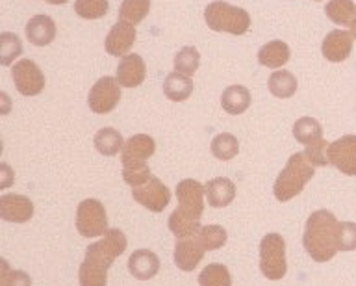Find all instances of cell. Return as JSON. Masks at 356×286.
Here are the masks:
<instances>
[{"label":"cell","mask_w":356,"mask_h":286,"mask_svg":"<svg viewBox=\"0 0 356 286\" xmlns=\"http://www.w3.org/2000/svg\"><path fill=\"white\" fill-rule=\"evenodd\" d=\"M22 54V43L19 35L11 32H2L0 34V63L2 65H11L15 58Z\"/></svg>","instance_id":"obj_33"},{"label":"cell","mask_w":356,"mask_h":286,"mask_svg":"<svg viewBox=\"0 0 356 286\" xmlns=\"http://www.w3.org/2000/svg\"><path fill=\"white\" fill-rule=\"evenodd\" d=\"M260 269L269 280H280L288 271L286 240L277 232H269L260 241Z\"/></svg>","instance_id":"obj_5"},{"label":"cell","mask_w":356,"mask_h":286,"mask_svg":"<svg viewBox=\"0 0 356 286\" xmlns=\"http://www.w3.org/2000/svg\"><path fill=\"white\" fill-rule=\"evenodd\" d=\"M128 271L139 280H149L160 271V258L149 249H138L128 258Z\"/></svg>","instance_id":"obj_18"},{"label":"cell","mask_w":356,"mask_h":286,"mask_svg":"<svg viewBox=\"0 0 356 286\" xmlns=\"http://www.w3.org/2000/svg\"><path fill=\"white\" fill-rule=\"evenodd\" d=\"M136 38H138L136 24L119 19L115 26L110 30V34H108V38H106L104 41L106 52H108L110 56H127L128 51L132 49Z\"/></svg>","instance_id":"obj_13"},{"label":"cell","mask_w":356,"mask_h":286,"mask_svg":"<svg viewBox=\"0 0 356 286\" xmlns=\"http://www.w3.org/2000/svg\"><path fill=\"white\" fill-rule=\"evenodd\" d=\"M163 93H165L169 101L182 102L189 99V95L193 93V82L186 74H180L175 71L163 82Z\"/></svg>","instance_id":"obj_23"},{"label":"cell","mask_w":356,"mask_h":286,"mask_svg":"<svg viewBox=\"0 0 356 286\" xmlns=\"http://www.w3.org/2000/svg\"><path fill=\"white\" fill-rule=\"evenodd\" d=\"M239 152V141L238 138L230 132H222V134H217L213 140H211V154L222 162L227 160H232L236 154Z\"/></svg>","instance_id":"obj_28"},{"label":"cell","mask_w":356,"mask_h":286,"mask_svg":"<svg viewBox=\"0 0 356 286\" xmlns=\"http://www.w3.org/2000/svg\"><path fill=\"white\" fill-rule=\"evenodd\" d=\"M325 13L332 23L350 24L356 19V6L353 0H330Z\"/></svg>","instance_id":"obj_27"},{"label":"cell","mask_w":356,"mask_h":286,"mask_svg":"<svg viewBox=\"0 0 356 286\" xmlns=\"http://www.w3.org/2000/svg\"><path fill=\"white\" fill-rule=\"evenodd\" d=\"M149 166H143V168H136V169H122V179L127 184H130L132 188H138V186L145 184L147 180L150 179Z\"/></svg>","instance_id":"obj_39"},{"label":"cell","mask_w":356,"mask_h":286,"mask_svg":"<svg viewBox=\"0 0 356 286\" xmlns=\"http://www.w3.org/2000/svg\"><path fill=\"white\" fill-rule=\"evenodd\" d=\"M297 88H299V82H297V77L289 71H275V73L269 77V91L271 95H275L277 99H289L297 93Z\"/></svg>","instance_id":"obj_25"},{"label":"cell","mask_w":356,"mask_h":286,"mask_svg":"<svg viewBox=\"0 0 356 286\" xmlns=\"http://www.w3.org/2000/svg\"><path fill=\"white\" fill-rule=\"evenodd\" d=\"M2 286H32V279L21 269H10L8 262L2 260Z\"/></svg>","instance_id":"obj_38"},{"label":"cell","mask_w":356,"mask_h":286,"mask_svg":"<svg viewBox=\"0 0 356 286\" xmlns=\"http://www.w3.org/2000/svg\"><path fill=\"white\" fill-rule=\"evenodd\" d=\"M156 151L154 140L149 134H136L124 141L121 151L122 169H136L147 166V158H150Z\"/></svg>","instance_id":"obj_12"},{"label":"cell","mask_w":356,"mask_h":286,"mask_svg":"<svg viewBox=\"0 0 356 286\" xmlns=\"http://www.w3.org/2000/svg\"><path fill=\"white\" fill-rule=\"evenodd\" d=\"M132 197L134 201L149 208L150 212H163V208L171 201V191L160 179L150 177L145 184L132 188Z\"/></svg>","instance_id":"obj_9"},{"label":"cell","mask_w":356,"mask_h":286,"mask_svg":"<svg viewBox=\"0 0 356 286\" xmlns=\"http://www.w3.org/2000/svg\"><path fill=\"white\" fill-rule=\"evenodd\" d=\"M206 199L213 208H225L236 199V184L227 177H217L206 184Z\"/></svg>","instance_id":"obj_19"},{"label":"cell","mask_w":356,"mask_h":286,"mask_svg":"<svg viewBox=\"0 0 356 286\" xmlns=\"http://www.w3.org/2000/svg\"><path fill=\"white\" fill-rule=\"evenodd\" d=\"M316 2H319V0H316Z\"/></svg>","instance_id":"obj_42"},{"label":"cell","mask_w":356,"mask_h":286,"mask_svg":"<svg viewBox=\"0 0 356 286\" xmlns=\"http://www.w3.org/2000/svg\"><path fill=\"white\" fill-rule=\"evenodd\" d=\"M200 286H232V277L227 266L222 264H208L199 275Z\"/></svg>","instance_id":"obj_30"},{"label":"cell","mask_w":356,"mask_h":286,"mask_svg":"<svg viewBox=\"0 0 356 286\" xmlns=\"http://www.w3.org/2000/svg\"><path fill=\"white\" fill-rule=\"evenodd\" d=\"M328 164L339 169L343 175L355 177L356 175V136H341L339 140L332 141L327 151Z\"/></svg>","instance_id":"obj_11"},{"label":"cell","mask_w":356,"mask_h":286,"mask_svg":"<svg viewBox=\"0 0 356 286\" xmlns=\"http://www.w3.org/2000/svg\"><path fill=\"white\" fill-rule=\"evenodd\" d=\"M44 2H49V4H56V6H60V4H65L69 0H44Z\"/></svg>","instance_id":"obj_40"},{"label":"cell","mask_w":356,"mask_h":286,"mask_svg":"<svg viewBox=\"0 0 356 286\" xmlns=\"http://www.w3.org/2000/svg\"><path fill=\"white\" fill-rule=\"evenodd\" d=\"M26 38L35 47L50 45L56 38V23L49 15H35L28 21Z\"/></svg>","instance_id":"obj_20"},{"label":"cell","mask_w":356,"mask_h":286,"mask_svg":"<svg viewBox=\"0 0 356 286\" xmlns=\"http://www.w3.org/2000/svg\"><path fill=\"white\" fill-rule=\"evenodd\" d=\"M197 236L202 241L206 251H216L227 244V230L222 229L221 225H204V227H200Z\"/></svg>","instance_id":"obj_34"},{"label":"cell","mask_w":356,"mask_h":286,"mask_svg":"<svg viewBox=\"0 0 356 286\" xmlns=\"http://www.w3.org/2000/svg\"><path fill=\"white\" fill-rule=\"evenodd\" d=\"M110 10V2L108 0H74V12L82 19H95L104 17Z\"/></svg>","instance_id":"obj_35"},{"label":"cell","mask_w":356,"mask_h":286,"mask_svg":"<svg viewBox=\"0 0 356 286\" xmlns=\"http://www.w3.org/2000/svg\"><path fill=\"white\" fill-rule=\"evenodd\" d=\"M349 26H350V34H353V38H355V40H356V19H355V21H353V23L349 24Z\"/></svg>","instance_id":"obj_41"},{"label":"cell","mask_w":356,"mask_h":286,"mask_svg":"<svg viewBox=\"0 0 356 286\" xmlns=\"http://www.w3.org/2000/svg\"><path fill=\"white\" fill-rule=\"evenodd\" d=\"M147 77V67H145L143 58L138 54H127L117 65V82L122 88H138L143 84Z\"/></svg>","instance_id":"obj_17"},{"label":"cell","mask_w":356,"mask_h":286,"mask_svg":"<svg viewBox=\"0 0 356 286\" xmlns=\"http://www.w3.org/2000/svg\"><path fill=\"white\" fill-rule=\"evenodd\" d=\"M95 149L104 154V157H115L119 154V151H122L124 147V140L119 130L111 129V127H106V129H100L97 134H95Z\"/></svg>","instance_id":"obj_24"},{"label":"cell","mask_w":356,"mask_h":286,"mask_svg":"<svg viewBox=\"0 0 356 286\" xmlns=\"http://www.w3.org/2000/svg\"><path fill=\"white\" fill-rule=\"evenodd\" d=\"M289 47L284 41H269L258 51V62L267 69H278L289 62Z\"/></svg>","instance_id":"obj_21"},{"label":"cell","mask_w":356,"mask_h":286,"mask_svg":"<svg viewBox=\"0 0 356 286\" xmlns=\"http://www.w3.org/2000/svg\"><path fill=\"white\" fill-rule=\"evenodd\" d=\"M11 77L15 82L17 91L24 97L39 95L44 88V74L33 60H21L11 69Z\"/></svg>","instance_id":"obj_8"},{"label":"cell","mask_w":356,"mask_h":286,"mask_svg":"<svg viewBox=\"0 0 356 286\" xmlns=\"http://www.w3.org/2000/svg\"><path fill=\"white\" fill-rule=\"evenodd\" d=\"M150 12V0H122L119 8V19L128 23H141Z\"/></svg>","instance_id":"obj_31"},{"label":"cell","mask_w":356,"mask_h":286,"mask_svg":"<svg viewBox=\"0 0 356 286\" xmlns=\"http://www.w3.org/2000/svg\"><path fill=\"white\" fill-rule=\"evenodd\" d=\"M33 216V202L19 193L0 197V218L10 223H26Z\"/></svg>","instance_id":"obj_15"},{"label":"cell","mask_w":356,"mask_h":286,"mask_svg":"<svg viewBox=\"0 0 356 286\" xmlns=\"http://www.w3.org/2000/svg\"><path fill=\"white\" fill-rule=\"evenodd\" d=\"M76 230L83 238H97L108 232L104 205L97 199H83L76 208Z\"/></svg>","instance_id":"obj_6"},{"label":"cell","mask_w":356,"mask_h":286,"mask_svg":"<svg viewBox=\"0 0 356 286\" xmlns=\"http://www.w3.org/2000/svg\"><path fill=\"white\" fill-rule=\"evenodd\" d=\"M314 177V166L308 162L305 152H295L286 164V168L277 177V182L273 186L275 197L280 202L293 199L305 190L306 182Z\"/></svg>","instance_id":"obj_3"},{"label":"cell","mask_w":356,"mask_h":286,"mask_svg":"<svg viewBox=\"0 0 356 286\" xmlns=\"http://www.w3.org/2000/svg\"><path fill=\"white\" fill-rule=\"evenodd\" d=\"M127 236L119 229H110L104 238L91 244L78 271L80 286L108 285V269L111 268L117 257H121L122 253L127 251Z\"/></svg>","instance_id":"obj_1"},{"label":"cell","mask_w":356,"mask_h":286,"mask_svg":"<svg viewBox=\"0 0 356 286\" xmlns=\"http://www.w3.org/2000/svg\"><path fill=\"white\" fill-rule=\"evenodd\" d=\"M353 41H355L353 34L345 32V30H332V32H328L321 45L323 56L332 63L345 62L350 56V51H353Z\"/></svg>","instance_id":"obj_16"},{"label":"cell","mask_w":356,"mask_h":286,"mask_svg":"<svg viewBox=\"0 0 356 286\" xmlns=\"http://www.w3.org/2000/svg\"><path fill=\"white\" fill-rule=\"evenodd\" d=\"M204 246L199 240V236H188V238H178L175 246V264L182 271H193L204 257Z\"/></svg>","instance_id":"obj_14"},{"label":"cell","mask_w":356,"mask_h":286,"mask_svg":"<svg viewBox=\"0 0 356 286\" xmlns=\"http://www.w3.org/2000/svg\"><path fill=\"white\" fill-rule=\"evenodd\" d=\"M222 110L230 116H239L250 106V93L245 86H228L221 95Z\"/></svg>","instance_id":"obj_22"},{"label":"cell","mask_w":356,"mask_h":286,"mask_svg":"<svg viewBox=\"0 0 356 286\" xmlns=\"http://www.w3.org/2000/svg\"><path fill=\"white\" fill-rule=\"evenodd\" d=\"M169 230L177 238H188V236L197 235L200 230V219H195L191 216H186L180 210H175L169 218Z\"/></svg>","instance_id":"obj_29"},{"label":"cell","mask_w":356,"mask_h":286,"mask_svg":"<svg viewBox=\"0 0 356 286\" xmlns=\"http://www.w3.org/2000/svg\"><path fill=\"white\" fill-rule=\"evenodd\" d=\"M204 193L206 186H202L199 180L193 179H184L178 182L177 186V197L180 210L186 216H191L195 219H200L202 212H204Z\"/></svg>","instance_id":"obj_10"},{"label":"cell","mask_w":356,"mask_h":286,"mask_svg":"<svg viewBox=\"0 0 356 286\" xmlns=\"http://www.w3.org/2000/svg\"><path fill=\"white\" fill-rule=\"evenodd\" d=\"M339 251H355L356 249V223L341 221L338 232Z\"/></svg>","instance_id":"obj_37"},{"label":"cell","mask_w":356,"mask_h":286,"mask_svg":"<svg viewBox=\"0 0 356 286\" xmlns=\"http://www.w3.org/2000/svg\"><path fill=\"white\" fill-rule=\"evenodd\" d=\"M293 138L302 145H312L323 140V129L319 121L314 118H300L293 125Z\"/></svg>","instance_id":"obj_26"},{"label":"cell","mask_w":356,"mask_h":286,"mask_svg":"<svg viewBox=\"0 0 356 286\" xmlns=\"http://www.w3.org/2000/svg\"><path fill=\"white\" fill-rule=\"evenodd\" d=\"M338 232L339 221L336 216L328 210H316L306 221L302 236L306 253L316 262H328L339 251Z\"/></svg>","instance_id":"obj_2"},{"label":"cell","mask_w":356,"mask_h":286,"mask_svg":"<svg viewBox=\"0 0 356 286\" xmlns=\"http://www.w3.org/2000/svg\"><path fill=\"white\" fill-rule=\"evenodd\" d=\"M200 63V54L195 47H184L175 56V71L186 77H193Z\"/></svg>","instance_id":"obj_32"},{"label":"cell","mask_w":356,"mask_h":286,"mask_svg":"<svg viewBox=\"0 0 356 286\" xmlns=\"http://www.w3.org/2000/svg\"><path fill=\"white\" fill-rule=\"evenodd\" d=\"M327 141L319 140L316 143H312V145H306L305 157L308 158V162L314 166V168H323V166H327L328 158H327Z\"/></svg>","instance_id":"obj_36"},{"label":"cell","mask_w":356,"mask_h":286,"mask_svg":"<svg viewBox=\"0 0 356 286\" xmlns=\"http://www.w3.org/2000/svg\"><path fill=\"white\" fill-rule=\"evenodd\" d=\"M204 21L208 29L213 32H227L234 35H243L250 29L249 13L243 8L232 6L222 0H216L206 6Z\"/></svg>","instance_id":"obj_4"},{"label":"cell","mask_w":356,"mask_h":286,"mask_svg":"<svg viewBox=\"0 0 356 286\" xmlns=\"http://www.w3.org/2000/svg\"><path fill=\"white\" fill-rule=\"evenodd\" d=\"M121 101V84L113 77H102L89 90L88 104L93 113H110Z\"/></svg>","instance_id":"obj_7"}]
</instances>
